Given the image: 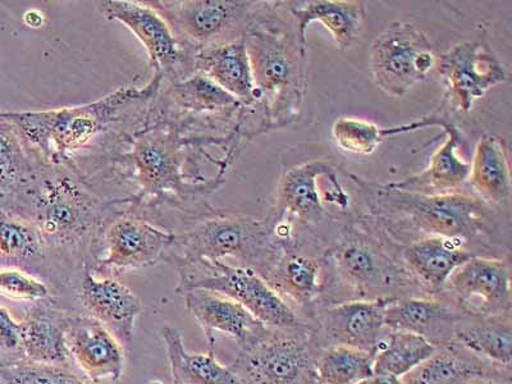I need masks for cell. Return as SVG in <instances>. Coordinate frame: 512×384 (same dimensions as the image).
I'll return each mask as SVG.
<instances>
[{
    "mask_svg": "<svg viewBox=\"0 0 512 384\" xmlns=\"http://www.w3.org/2000/svg\"><path fill=\"white\" fill-rule=\"evenodd\" d=\"M455 340L479 359L502 368H510L512 361V329L509 315L493 317L488 322L456 327Z\"/></svg>",
    "mask_w": 512,
    "mask_h": 384,
    "instance_id": "d6a6232c",
    "label": "cell"
},
{
    "mask_svg": "<svg viewBox=\"0 0 512 384\" xmlns=\"http://www.w3.org/2000/svg\"><path fill=\"white\" fill-rule=\"evenodd\" d=\"M166 132L155 130L137 140L132 153L145 191L171 189L178 177L176 146Z\"/></svg>",
    "mask_w": 512,
    "mask_h": 384,
    "instance_id": "f546056e",
    "label": "cell"
},
{
    "mask_svg": "<svg viewBox=\"0 0 512 384\" xmlns=\"http://www.w3.org/2000/svg\"><path fill=\"white\" fill-rule=\"evenodd\" d=\"M358 384H404L401 378L387 376V374H373Z\"/></svg>",
    "mask_w": 512,
    "mask_h": 384,
    "instance_id": "60d3db41",
    "label": "cell"
},
{
    "mask_svg": "<svg viewBox=\"0 0 512 384\" xmlns=\"http://www.w3.org/2000/svg\"><path fill=\"white\" fill-rule=\"evenodd\" d=\"M31 146L11 121L0 116V187L27 185L38 173Z\"/></svg>",
    "mask_w": 512,
    "mask_h": 384,
    "instance_id": "d590c367",
    "label": "cell"
},
{
    "mask_svg": "<svg viewBox=\"0 0 512 384\" xmlns=\"http://www.w3.org/2000/svg\"><path fill=\"white\" fill-rule=\"evenodd\" d=\"M350 178L363 195L370 216L386 231L405 230L423 237H446L466 245L475 239H486L496 230L493 207L478 196L459 191L416 194L390 184H374L355 175Z\"/></svg>",
    "mask_w": 512,
    "mask_h": 384,
    "instance_id": "7a4b0ae2",
    "label": "cell"
},
{
    "mask_svg": "<svg viewBox=\"0 0 512 384\" xmlns=\"http://www.w3.org/2000/svg\"><path fill=\"white\" fill-rule=\"evenodd\" d=\"M295 22L301 41L308 44L306 32L313 22L329 31L337 48L347 52L359 43L367 25V6L360 0H304L282 2Z\"/></svg>",
    "mask_w": 512,
    "mask_h": 384,
    "instance_id": "44dd1931",
    "label": "cell"
},
{
    "mask_svg": "<svg viewBox=\"0 0 512 384\" xmlns=\"http://www.w3.org/2000/svg\"><path fill=\"white\" fill-rule=\"evenodd\" d=\"M80 300L90 317L103 323L122 346L131 345L141 300L130 287L113 277L95 276L94 269L85 264Z\"/></svg>",
    "mask_w": 512,
    "mask_h": 384,
    "instance_id": "2e32d148",
    "label": "cell"
},
{
    "mask_svg": "<svg viewBox=\"0 0 512 384\" xmlns=\"http://www.w3.org/2000/svg\"><path fill=\"white\" fill-rule=\"evenodd\" d=\"M373 374V354L347 346L326 347L314 363L317 384H358Z\"/></svg>",
    "mask_w": 512,
    "mask_h": 384,
    "instance_id": "836d02e7",
    "label": "cell"
},
{
    "mask_svg": "<svg viewBox=\"0 0 512 384\" xmlns=\"http://www.w3.org/2000/svg\"><path fill=\"white\" fill-rule=\"evenodd\" d=\"M175 233L160 230L143 219L123 216L103 231L104 255L96 268L104 271H134L164 259Z\"/></svg>",
    "mask_w": 512,
    "mask_h": 384,
    "instance_id": "4fadbf2b",
    "label": "cell"
},
{
    "mask_svg": "<svg viewBox=\"0 0 512 384\" xmlns=\"http://www.w3.org/2000/svg\"><path fill=\"white\" fill-rule=\"evenodd\" d=\"M379 230L381 226L372 216L355 219L346 224L341 239L327 253L326 260L333 271L361 294L390 290L405 277V272L379 242Z\"/></svg>",
    "mask_w": 512,
    "mask_h": 384,
    "instance_id": "30bf717a",
    "label": "cell"
},
{
    "mask_svg": "<svg viewBox=\"0 0 512 384\" xmlns=\"http://www.w3.org/2000/svg\"><path fill=\"white\" fill-rule=\"evenodd\" d=\"M332 136L346 153L372 155L386 139L383 127L354 117H341L333 123Z\"/></svg>",
    "mask_w": 512,
    "mask_h": 384,
    "instance_id": "74e56055",
    "label": "cell"
},
{
    "mask_svg": "<svg viewBox=\"0 0 512 384\" xmlns=\"http://www.w3.org/2000/svg\"><path fill=\"white\" fill-rule=\"evenodd\" d=\"M182 295L185 296L187 310L204 329L209 351L214 349L217 333L245 346L262 337L267 329L244 306L219 292L191 288Z\"/></svg>",
    "mask_w": 512,
    "mask_h": 384,
    "instance_id": "ffe728a7",
    "label": "cell"
},
{
    "mask_svg": "<svg viewBox=\"0 0 512 384\" xmlns=\"http://www.w3.org/2000/svg\"><path fill=\"white\" fill-rule=\"evenodd\" d=\"M242 39L253 73L256 104L262 107L259 132L291 125L303 111L308 89V44L301 41L282 2H263Z\"/></svg>",
    "mask_w": 512,
    "mask_h": 384,
    "instance_id": "6da1fadb",
    "label": "cell"
},
{
    "mask_svg": "<svg viewBox=\"0 0 512 384\" xmlns=\"http://www.w3.org/2000/svg\"><path fill=\"white\" fill-rule=\"evenodd\" d=\"M282 251L265 219L222 213L175 235L163 260L178 267L200 260L216 263L233 258L240 267L254 269L265 277Z\"/></svg>",
    "mask_w": 512,
    "mask_h": 384,
    "instance_id": "277c9868",
    "label": "cell"
},
{
    "mask_svg": "<svg viewBox=\"0 0 512 384\" xmlns=\"http://www.w3.org/2000/svg\"><path fill=\"white\" fill-rule=\"evenodd\" d=\"M44 301V300H43ZM38 301L20 322L21 354L38 364L68 365V315Z\"/></svg>",
    "mask_w": 512,
    "mask_h": 384,
    "instance_id": "7402d4cb",
    "label": "cell"
},
{
    "mask_svg": "<svg viewBox=\"0 0 512 384\" xmlns=\"http://www.w3.org/2000/svg\"><path fill=\"white\" fill-rule=\"evenodd\" d=\"M445 82V103L460 114L472 112L489 90L509 80L504 63L482 41H463L437 57L436 68Z\"/></svg>",
    "mask_w": 512,
    "mask_h": 384,
    "instance_id": "8fae6325",
    "label": "cell"
},
{
    "mask_svg": "<svg viewBox=\"0 0 512 384\" xmlns=\"http://www.w3.org/2000/svg\"><path fill=\"white\" fill-rule=\"evenodd\" d=\"M390 299L345 301L324 309L319 322L328 346H347L374 354L386 329L384 314Z\"/></svg>",
    "mask_w": 512,
    "mask_h": 384,
    "instance_id": "e0dca14e",
    "label": "cell"
},
{
    "mask_svg": "<svg viewBox=\"0 0 512 384\" xmlns=\"http://www.w3.org/2000/svg\"><path fill=\"white\" fill-rule=\"evenodd\" d=\"M195 70L216 82L245 107H254L256 91L244 39L199 50Z\"/></svg>",
    "mask_w": 512,
    "mask_h": 384,
    "instance_id": "cb8c5ba5",
    "label": "cell"
},
{
    "mask_svg": "<svg viewBox=\"0 0 512 384\" xmlns=\"http://www.w3.org/2000/svg\"><path fill=\"white\" fill-rule=\"evenodd\" d=\"M470 384H510V382L497 381V379L492 378H480Z\"/></svg>",
    "mask_w": 512,
    "mask_h": 384,
    "instance_id": "b9f144b4",
    "label": "cell"
},
{
    "mask_svg": "<svg viewBox=\"0 0 512 384\" xmlns=\"http://www.w3.org/2000/svg\"><path fill=\"white\" fill-rule=\"evenodd\" d=\"M155 89V84L143 90L121 89L82 107L48 112H0V116L20 130L32 149L47 158H66L102 135L120 120L127 107L148 98Z\"/></svg>",
    "mask_w": 512,
    "mask_h": 384,
    "instance_id": "5b68a950",
    "label": "cell"
},
{
    "mask_svg": "<svg viewBox=\"0 0 512 384\" xmlns=\"http://www.w3.org/2000/svg\"><path fill=\"white\" fill-rule=\"evenodd\" d=\"M26 186L31 210L24 217L38 227L50 262L72 265L93 251L103 213L93 192L58 168L38 171Z\"/></svg>",
    "mask_w": 512,
    "mask_h": 384,
    "instance_id": "3957f363",
    "label": "cell"
},
{
    "mask_svg": "<svg viewBox=\"0 0 512 384\" xmlns=\"http://www.w3.org/2000/svg\"><path fill=\"white\" fill-rule=\"evenodd\" d=\"M100 11L108 20L125 25L143 43L160 76L176 73L182 54L180 44L167 22L148 3L109 0L100 3Z\"/></svg>",
    "mask_w": 512,
    "mask_h": 384,
    "instance_id": "ac0fdd59",
    "label": "cell"
},
{
    "mask_svg": "<svg viewBox=\"0 0 512 384\" xmlns=\"http://www.w3.org/2000/svg\"><path fill=\"white\" fill-rule=\"evenodd\" d=\"M167 22L178 44L199 50L241 39L263 2L184 0L146 2Z\"/></svg>",
    "mask_w": 512,
    "mask_h": 384,
    "instance_id": "9c48e42d",
    "label": "cell"
},
{
    "mask_svg": "<svg viewBox=\"0 0 512 384\" xmlns=\"http://www.w3.org/2000/svg\"><path fill=\"white\" fill-rule=\"evenodd\" d=\"M67 346L80 372L91 381H120L125 369V351L121 342L99 320L90 315H70Z\"/></svg>",
    "mask_w": 512,
    "mask_h": 384,
    "instance_id": "9a60e30c",
    "label": "cell"
},
{
    "mask_svg": "<svg viewBox=\"0 0 512 384\" xmlns=\"http://www.w3.org/2000/svg\"><path fill=\"white\" fill-rule=\"evenodd\" d=\"M456 300L489 317L511 312L509 260L475 255L456 269L446 286Z\"/></svg>",
    "mask_w": 512,
    "mask_h": 384,
    "instance_id": "5bb4252c",
    "label": "cell"
},
{
    "mask_svg": "<svg viewBox=\"0 0 512 384\" xmlns=\"http://www.w3.org/2000/svg\"><path fill=\"white\" fill-rule=\"evenodd\" d=\"M326 278L324 260L304 251L283 249L264 280L282 299L308 304L322 292Z\"/></svg>",
    "mask_w": 512,
    "mask_h": 384,
    "instance_id": "83f0119b",
    "label": "cell"
},
{
    "mask_svg": "<svg viewBox=\"0 0 512 384\" xmlns=\"http://www.w3.org/2000/svg\"><path fill=\"white\" fill-rule=\"evenodd\" d=\"M420 123L423 128L440 126L446 135L445 143L438 146L423 172L390 185L399 190L424 195L456 192L469 180L470 173V163L457 154L461 144L459 128L446 114L441 113L420 118Z\"/></svg>",
    "mask_w": 512,
    "mask_h": 384,
    "instance_id": "d6986e66",
    "label": "cell"
},
{
    "mask_svg": "<svg viewBox=\"0 0 512 384\" xmlns=\"http://www.w3.org/2000/svg\"><path fill=\"white\" fill-rule=\"evenodd\" d=\"M173 384H245L231 367H224L214 356L196 354L185 349L181 332L173 327L162 328Z\"/></svg>",
    "mask_w": 512,
    "mask_h": 384,
    "instance_id": "f1b7e54d",
    "label": "cell"
},
{
    "mask_svg": "<svg viewBox=\"0 0 512 384\" xmlns=\"http://www.w3.org/2000/svg\"><path fill=\"white\" fill-rule=\"evenodd\" d=\"M465 246L446 237H418L401 249V259L410 276L422 285L445 288L456 269L475 256Z\"/></svg>",
    "mask_w": 512,
    "mask_h": 384,
    "instance_id": "d4e9b609",
    "label": "cell"
},
{
    "mask_svg": "<svg viewBox=\"0 0 512 384\" xmlns=\"http://www.w3.org/2000/svg\"><path fill=\"white\" fill-rule=\"evenodd\" d=\"M480 378L491 377L477 356L445 346L401 379L404 384H470Z\"/></svg>",
    "mask_w": 512,
    "mask_h": 384,
    "instance_id": "4dcf8cb0",
    "label": "cell"
},
{
    "mask_svg": "<svg viewBox=\"0 0 512 384\" xmlns=\"http://www.w3.org/2000/svg\"><path fill=\"white\" fill-rule=\"evenodd\" d=\"M336 173L335 164L328 159H309L288 168L278 182L271 214L265 218L269 228L294 236L295 226L308 230L322 226L333 218L324 207L328 198L345 209L349 204L346 194H328V190H323L322 182Z\"/></svg>",
    "mask_w": 512,
    "mask_h": 384,
    "instance_id": "ba28073f",
    "label": "cell"
},
{
    "mask_svg": "<svg viewBox=\"0 0 512 384\" xmlns=\"http://www.w3.org/2000/svg\"><path fill=\"white\" fill-rule=\"evenodd\" d=\"M0 384H100L70 365L32 363L24 356H0Z\"/></svg>",
    "mask_w": 512,
    "mask_h": 384,
    "instance_id": "e575fe53",
    "label": "cell"
},
{
    "mask_svg": "<svg viewBox=\"0 0 512 384\" xmlns=\"http://www.w3.org/2000/svg\"><path fill=\"white\" fill-rule=\"evenodd\" d=\"M0 352L13 356L21 354L20 322L13 319L6 308L0 306ZM22 355V354H21Z\"/></svg>",
    "mask_w": 512,
    "mask_h": 384,
    "instance_id": "ab89813d",
    "label": "cell"
},
{
    "mask_svg": "<svg viewBox=\"0 0 512 384\" xmlns=\"http://www.w3.org/2000/svg\"><path fill=\"white\" fill-rule=\"evenodd\" d=\"M176 268L180 273L178 294L191 288L216 291L244 306L264 327L290 329L300 326L291 306L254 269L207 260Z\"/></svg>",
    "mask_w": 512,
    "mask_h": 384,
    "instance_id": "8992f818",
    "label": "cell"
},
{
    "mask_svg": "<svg viewBox=\"0 0 512 384\" xmlns=\"http://www.w3.org/2000/svg\"><path fill=\"white\" fill-rule=\"evenodd\" d=\"M384 326L390 331L422 336L438 347L455 336L457 323L455 313L441 300L391 297L384 314Z\"/></svg>",
    "mask_w": 512,
    "mask_h": 384,
    "instance_id": "603a6c76",
    "label": "cell"
},
{
    "mask_svg": "<svg viewBox=\"0 0 512 384\" xmlns=\"http://www.w3.org/2000/svg\"><path fill=\"white\" fill-rule=\"evenodd\" d=\"M171 94L181 107L195 112L232 111L242 105L216 82L199 72L173 85Z\"/></svg>",
    "mask_w": 512,
    "mask_h": 384,
    "instance_id": "8d00e7d4",
    "label": "cell"
},
{
    "mask_svg": "<svg viewBox=\"0 0 512 384\" xmlns=\"http://www.w3.org/2000/svg\"><path fill=\"white\" fill-rule=\"evenodd\" d=\"M231 369L245 384H306L315 379L308 346L297 338H256L242 346Z\"/></svg>",
    "mask_w": 512,
    "mask_h": 384,
    "instance_id": "7c38bea8",
    "label": "cell"
},
{
    "mask_svg": "<svg viewBox=\"0 0 512 384\" xmlns=\"http://www.w3.org/2000/svg\"><path fill=\"white\" fill-rule=\"evenodd\" d=\"M438 350L431 341L409 332L390 331L383 335L373 354L374 374L402 378Z\"/></svg>",
    "mask_w": 512,
    "mask_h": 384,
    "instance_id": "1f68e13d",
    "label": "cell"
},
{
    "mask_svg": "<svg viewBox=\"0 0 512 384\" xmlns=\"http://www.w3.org/2000/svg\"><path fill=\"white\" fill-rule=\"evenodd\" d=\"M469 181L484 203L493 208L509 204L512 182L504 137L492 134L479 137L470 163Z\"/></svg>",
    "mask_w": 512,
    "mask_h": 384,
    "instance_id": "4316f807",
    "label": "cell"
},
{
    "mask_svg": "<svg viewBox=\"0 0 512 384\" xmlns=\"http://www.w3.org/2000/svg\"><path fill=\"white\" fill-rule=\"evenodd\" d=\"M49 262L38 227L22 214L0 213V265L34 277H49Z\"/></svg>",
    "mask_w": 512,
    "mask_h": 384,
    "instance_id": "484cf974",
    "label": "cell"
},
{
    "mask_svg": "<svg viewBox=\"0 0 512 384\" xmlns=\"http://www.w3.org/2000/svg\"><path fill=\"white\" fill-rule=\"evenodd\" d=\"M431 40L410 22H391L370 45L369 70L383 93L401 98L436 68Z\"/></svg>",
    "mask_w": 512,
    "mask_h": 384,
    "instance_id": "52a82bcc",
    "label": "cell"
},
{
    "mask_svg": "<svg viewBox=\"0 0 512 384\" xmlns=\"http://www.w3.org/2000/svg\"><path fill=\"white\" fill-rule=\"evenodd\" d=\"M0 295L26 303L50 300V290L44 281L11 268L0 269Z\"/></svg>",
    "mask_w": 512,
    "mask_h": 384,
    "instance_id": "f35d334b",
    "label": "cell"
}]
</instances>
